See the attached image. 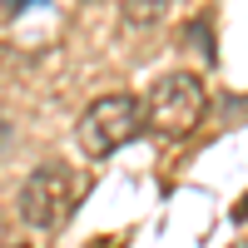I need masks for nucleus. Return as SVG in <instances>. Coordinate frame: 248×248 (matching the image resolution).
<instances>
[{
  "label": "nucleus",
  "mask_w": 248,
  "mask_h": 248,
  "mask_svg": "<svg viewBox=\"0 0 248 248\" xmlns=\"http://www.w3.org/2000/svg\"><path fill=\"white\" fill-rule=\"evenodd\" d=\"M144 124H149L144 99H134V94H105V99H94V105L79 114V149H85L90 159H105V154L119 149V144H129Z\"/></svg>",
  "instance_id": "nucleus-1"
},
{
  "label": "nucleus",
  "mask_w": 248,
  "mask_h": 248,
  "mask_svg": "<svg viewBox=\"0 0 248 248\" xmlns=\"http://www.w3.org/2000/svg\"><path fill=\"white\" fill-rule=\"evenodd\" d=\"M144 109H149V129L159 139H184L203 119V85L189 70H169V75L154 79Z\"/></svg>",
  "instance_id": "nucleus-2"
},
{
  "label": "nucleus",
  "mask_w": 248,
  "mask_h": 248,
  "mask_svg": "<svg viewBox=\"0 0 248 248\" xmlns=\"http://www.w3.org/2000/svg\"><path fill=\"white\" fill-rule=\"evenodd\" d=\"M164 5H169V0H124V25H134V30H149L154 20L164 15Z\"/></svg>",
  "instance_id": "nucleus-4"
},
{
  "label": "nucleus",
  "mask_w": 248,
  "mask_h": 248,
  "mask_svg": "<svg viewBox=\"0 0 248 248\" xmlns=\"http://www.w3.org/2000/svg\"><path fill=\"white\" fill-rule=\"evenodd\" d=\"M75 203V174L65 169L60 159L40 164V169L20 184V218L30 229H60Z\"/></svg>",
  "instance_id": "nucleus-3"
},
{
  "label": "nucleus",
  "mask_w": 248,
  "mask_h": 248,
  "mask_svg": "<svg viewBox=\"0 0 248 248\" xmlns=\"http://www.w3.org/2000/svg\"><path fill=\"white\" fill-rule=\"evenodd\" d=\"M0 139H10V129H5V124H0Z\"/></svg>",
  "instance_id": "nucleus-6"
},
{
  "label": "nucleus",
  "mask_w": 248,
  "mask_h": 248,
  "mask_svg": "<svg viewBox=\"0 0 248 248\" xmlns=\"http://www.w3.org/2000/svg\"><path fill=\"white\" fill-rule=\"evenodd\" d=\"M15 248H25V243H15Z\"/></svg>",
  "instance_id": "nucleus-7"
},
{
  "label": "nucleus",
  "mask_w": 248,
  "mask_h": 248,
  "mask_svg": "<svg viewBox=\"0 0 248 248\" xmlns=\"http://www.w3.org/2000/svg\"><path fill=\"white\" fill-rule=\"evenodd\" d=\"M5 5H10V10H20V5H30V0H5Z\"/></svg>",
  "instance_id": "nucleus-5"
}]
</instances>
